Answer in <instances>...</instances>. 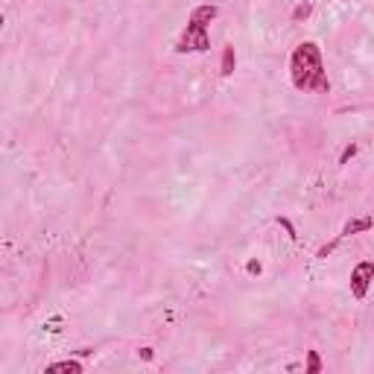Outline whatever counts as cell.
I'll return each instance as SVG.
<instances>
[{"label": "cell", "instance_id": "cell-10", "mask_svg": "<svg viewBox=\"0 0 374 374\" xmlns=\"http://www.w3.org/2000/svg\"><path fill=\"white\" fill-rule=\"evenodd\" d=\"M278 225H284V228H287V234H290L292 240H299V234H295V228H292V223H290L287 216H278Z\"/></svg>", "mask_w": 374, "mask_h": 374}, {"label": "cell", "instance_id": "cell-3", "mask_svg": "<svg viewBox=\"0 0 374 374\" xmlns=\"http://www.w3.org/2000/svg\"><path fill=\"white\" fill-rule=\"evenodd\" d=\"M374 281V260H360L354 269H351V295L357 301H362L369 295V287Z\"/></svg>", "mask_w": 374, "mask_h": 374}, {"label": "cell", "instance_id": "cell-7", "mask_svg": "<svg viewBox=\"0 0 374 374\" xmlns=\"http://www.w3.org/2000/svg\"><path fill=\"white\" fill-rule=\"evenodd\" d=\"M310 12H313V3H310V0H301V3L292 9V24H301V21H307V18H310Z\"/></svg>", "mask_w": 374, "mask_h": 374}, {"label": "cell", "instance_id": "cell-12", "mask_svg": "<svg viewBox=\"0 0 374 374\" xmlns=\"http://www.w3.org/2000/svg\"><path fill=\"white\" fill-rule=\"evenodd\" d=\"M138 357L144 360V362H152V357H155V354H152V348H140V351H138Z\"/></svg>", "mask_w": 374, "mask_h": 374}, {"label": "cell", "instance_id": "cell-4", "mask_svg": "<svg viewBox=\"0 0 374 374\" xmlns=\"http://www.w3.org/2000/svg\"><path fill=\"white\" fill-rule=\"evenodd\" d=\"M374 228V219L371 216H360V219H351V223L342 225V231H339V237H354V234H362V231H371Z\"/></svg>", "mask_w": 374, "mask_h": 374}, {"label": "cell", "instance_id": "cell-9", "mask_svg": "<svg viewBox=\"0 0 374 374\" xmlns=\"http://www.w3.org/2000/svg\"><path fill=\"white\" fill-rule=\"evenodd\" d=\"M357 152H360V144H354V140H351V144L342 149V155H339V167H345V164L357 155Z\"/></svg>", "mask_w": 374, "mask_h": 374}, {"label": "cell", "instance_id": "cell-2", "mask_svg": "<svg viewBox=\"0 0 374 374\" xmlns=\"http://www.w3.org/2000/svg\"><path fill=\"white\" fill-rule=\"evenodd\" d=\"M219 15V6L216 3H202L196 6L190 18H187V27L184 32L179 36V41H175V53L179 56H184V53H208L211 50V38H208V24L211 21H216Z\"/></svg>", "mask_w": 374, "mask_h": 374}, {"label": "cell", "instance_id": "cell-11", "mask_svg": "<svg viewBox=\"0 0 374 374\" xmlns=\"http://www.w3.org/2000/svg\"><path fill=\"white\" fill-rule=\"evenodd\" d=\"M246 272H249V275H260V272H263L260 260H249V263H246Z\"/></svg>", "mask_w": 374, "mask_h": 374}, {"label": "cell", "instance_id": "cell-1", "mask_svg": "<svg viewBox=\"0 0 374 374\" xmlns=\"http://www.w3.org/2000/svg\"><path fill=\"white\" fill-rule=\"evenodd\" d=\"M290 79L295 91L307 94H327L331 91V79L325 71V59L316 41H301L290 56Z\"/></svg>", "mask_w": 374, "mask_h": 374}, {"label": "cell", "instance_id": "cell-5", "mask_svg": "<svg viewBox=\"0 0 374 374\" xmlns=\"http://www.w3.org/2000/svg\"><path fill=\"white\" fill-rule=\"evenodd\" d=\"M234 64H237L234 44H225V47H223V59H219V73H223V76H231V73H234Z\"/></svg>", "mask_w": 374, "mask_h": 374}, {"label": "cell", "instance_id": "cell-8", "mask_svg": "<svg viewBox=\"0 0 374 374\" xmlns=\"http://www.w3.org/2000/svg\"><path fill=\"white\" fill-rule=\"evenodd\" d=\"M307 374H319L322 371V360H319V351H307V366H304Z\"/></svg>", "mask_w": 374, "mask_h": 374}, {"label": "cell", "instance_id": "cell-6", "mask_svg": "<svg viewBox=\"0 0 374 374\" xmlns=\"http://www.w3.org/2000/svg\"><path fill=\"white\" fill-rule=\"evenodd\" d=\"M56 371H64V374H82V362H79V360L50 362V366H47V374H56Z\"/></svg>", "mask_w": 374, "mask_h": 374}]
</instances>
